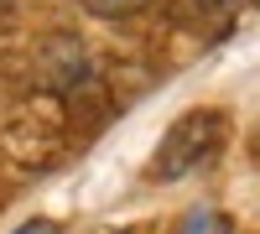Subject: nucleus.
<instances>
[{
	"mask_svg": "<svg viewBox=\"0 0 260 234\" xmlns=\"http://www.w3.org/2000/svg\"><path fill=\"white\" fill-rule=\"evenodd\" d=\"M182 234H234L229 214H219V208H198V214L182 219Z\"/></svg>",
	"mask_w": 260,
	"mask_h": 234,
	"instance_id": "20e7f679",
	"label": "nucleus"
},
{
	"mask_svg": "<svg viewBox=\"0 0 260 234\" xmlns=\"http://www.w3.org/2000/svg\"><path fill=\"white\" fill-rule=\"evenodd\" d=\"M224 141H229V115L224 110H187V115L172 120V130L161 136L146 177L151 182H182V177H192L198 166H208L219 156Z\"/></svg>",
	"mask_w": 260,
	"mask_h": 234,
	"instance_id": "f257e3e1",
	"label": "nucleus"
},
{
	"mask_svg": "<svg viewBox=\"0 0 260 234\" xmlns=\"http://www.w3.org/2000/svg\"><path fill=\"white\" fill-rule=\"evenodd\" d=\"M250 6V0H177V21L192 31H213V26H224V21H234Z\"/></svg>",
	"mask_w": 260,
	"mask_h": 234,
	"instance_id": "f03ea898",
	"label": "nucleus"
},
{
	"mask_svg": "<svg viewBox=\"0 0 260 234\" xmlns=\"http://www.w3.org/2000/svg\"><path fill=\"white\" fill-rule=\"evenodd\" d=\"M16 234H57V224L52 219H31V224H21Z\"/></svg>",
	"mask_w": 260,
	"mask_h": 234,
	"instance_id": "39448f33",
	"label": "nucleus"
},
{
	"mask_svg": "<svg viewBox=\"0 0 260 234\" xmlns=\"http://www.w3.org/2000/svg\"><path fill=\"white\" fill-rule=\"evenodd\" d=\"M89 16H99V21H125V16H136V11H146L151 0H78Z\"/></svg>",
	"mask_w": 260,
	"mask_h": 234,
	"instance_id": "7ed1b4c3",
	"label": "nucleus"
},
{
	"mask_svg": "<svg viewBox=\"0 0 260 234\" xmlns=\"http://www.w3.org/2000/svg\"><path fill=\"white\" fill-rule=\"evenodd\" d=\"M104 234H115V229H104ZM125 234H130V229H125Z\"/></svg>",
	"mask_w": 260,
	"mask_h": 234,
	"instance_id": "0eeeda50",
	"label": "nucleus"
},
{
	"mask_svg": "<svg viewBox=\"0 0 260 234\" xmlns=\"http://www.w3.org/2000/svg\"><path fill=\"white\" fill-rule=\"evenodd\" d=\"M250 161L260 166V130H255V141H250Z\"/></svg>",
	"mask_w": 260,
	"mask_h": 234,
	"instance_id": "423d86ee",
	"label": "nucleus"
}]
</instances>
